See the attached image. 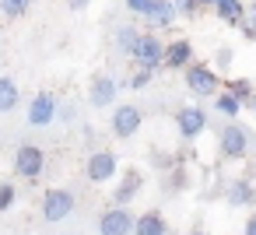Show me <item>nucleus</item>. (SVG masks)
<instances>
[{"label": "nucleus", "instance_id": "6ab92c4d", "mask_svg": "<svg viewBox=\"0 0 256 235\" xmlns=\"http://www.w3.org/2000/svg\"><path fill=\"white\" fill-rule=\"evenodd\" d=\"M176 14H179V8H176V0H154V11H151V22H154V25L168 28V25L176 22Z\"/></svg>", "mask_w": 256, "mask_h": 235}, {"label": "nucleus", "instance_id": "4be33fe9", "mask_svg": "<svg viewBox=\"0 0 256 235\" xmlns=\"http://www.w3.org/2000/svg\"><path fill=\"white\" fill-rule=\"evenodd\" d=\"M32 8V0H0V14L4 18H25Z\"/></svg>", "mask_w": 256, "mask_h": 235}, {"label": "nucleus", "instance_id": "b1692460", "mask_svg": "<svg viewBox=\"0 0 256 235\" xmlns=\"http://www.w3.org/2000/svg\"><path fill=\"white\" fill-rule=\"evenodd\" d=\"M14 200H18L14 182H0V214H4V210H11V207H14Z\"/></svg>", "mask_w": 256, "mask_h": 235}, {"label": "nucleus", "instance_id": "cd10ccee", "mask_svg": "<svg viewBox=\"0 0 256 235\" xmlns=\"http://www.w3.org/2000/svg\"><path fill=\"white\" fill-rule=\"evenodd\" d=\"M232 60H235V53H232L228 46H221V50H218V56H214V64H218L221 70H228V67H232Z\"/></svg>", "mask_w": 256, "mask_h": 235}, {"label": "nucleus", "instance_id": "c85d7f7f", "mask_svg": "<svg viewBox=\"0 0 256 235\" xmlns=\"http://www.w3.org/2000/svg\"><path fill=\"white\" fill-rule=\"evenodd\" d=\"M182 186H186V168H179V165H176V168H172V176H168V190H182Z\"/></svg>", "mask_w": 256, "mask_h": 235}, {"label": "nucleus", "instance_id": "7ed1b4c3", "mask_svg": "<svg viewBox=\"0 0 256 235\" xmlns=\"http://www.w3.org/2000/svg\"><path fill=\"white\" fill-rule=\"evenodd\" d=\"M130 56H134V64L144 67V70H158V67H165V46H162V39L151 36V32H144V36L137 39V46H134Z\"/></svg>", "mask_w": 256, "mask_h": 235}, {"label": "nucleus", "instance_id": "a878e982", "mask_svg": "<svg viewBox=\"0 0 256 235\" xmlns=\"http://www.w3.org/2000/svg\"><path fill=\"white\" fill-rule=\"evenodd\" d=\"M123 4L130 14H140V18H151V11H154V0H123Z\"/></svg>", "mask_w": 256, "mask_h": 235}, {"label": "nucleus", "instance_id": "412c9836", "mask_svg": "<svg viewBox=\"0 0 256 235\" xmlns=\"http://www.w3.org/2000/svg\"><path fill=\"white\" fill-rule=\"evenodd\" d=\"M224 92H232V95L242 98V102H252V95H256V88H252L249 78H232V81H224Z\"/></svg>", "mask_w": 256, "mask_h": 235}, {"label": "nucleus", "instance_id": "ddd939ff", "mask_svg": "<svg viewBox=\"0 0 256 235\" xmlns=\"http://www.w3.org/2000/svg\"><path fill=\"white\" fill-rule=\"evenodd\" d=\"M140 186H144V176H140L137 168H126V172H123V179H120V186L112 190V200H116L120 207H126V204L140 193Z\"/></svg>", "mask_w": 256, "mask_h": 235}, {"label": "nucleus", "instance_id": "393cba45", "mask_svg": "<svg viewBox=\"0 0 256 235\" xmlns=\"http://www.w3.org/2000/svg\"><path fill=\"white\" fill-rule=\"evenodd\" d=\"M238 32H242V39H246V42H256V8H249V14L242 18Z\"/></svg>", "mask_w": 256, "mask_h": 235}, {"label": "nucleus", "instance_id": "39448f33", "mask_svg": "<svg viewBox=\"0 0 256 235\" xmlns=\"http://www.w3.org/2000/svg\"><path fill=\"white\" fill-rule=\"evenodd\" d=\"M116 172H120V158L112 154V151H95V154H88V162H84V176H88V182H109V179H116Z\"/></svg>", "mask_w": 256, "mask_h": 235}, {"label": "nucleus", "instance_id": "f257e3e1", "mask_svg": "<svg viewBox=\"0 0 256 235\" xmlns=\"http://www.w3.org/2000/svg\"><path fill=\"white\" fill-rule=\"evenodd\" d=\"M249 148H252V130L242 126L238 120H228V123L218 130V154H221L224 162H238V158H246Z\"/></svg>", "mask_w": 256, "mask_h": 235}, {"label": "nucleus", "instance_id": "aec40b11", "mask_svg": "<svg viewBox=\"0 0 256 235\" xmlns=\"http://www.w3.org/2000/svg\"><path fill=\"white\" fill-rule=\"evenodd\" d=\"M137 39H140V32H137L134 25H120V28H116V50H120V53L130 56L134 46H137Z\"/></svg>", "mask_w": 256, "mask_h": 235}, {"label": "nucleus", "instance_id": "f03ea898", "mask_svg": "<svg viewBox=\"0 0 256 235\" xmlns=\"http://www.w3.org/2000/svg\"><path fill=\"white\" fill-rule=\"evenodd\" d=\"M186 88L196 95V98H214L218 92H221V81H218V74H214V67H207V64H190L186 70Z\"/></svg>", "mask_w": 256, "mask_h": 235}, {"label": "nucleus", "instance_id": "2eb2a0df", "mask_svg": "<svg viewBox=\"0 0 256 235\" xmlns=\"http://www.w3.org/2000/svg\"><path fill=\"white\" fill-rule=\"evenodd\" d=\"M134 235H168V224H165V214L162 210H144L137 218V228Z\"/></svg>", "mask_w": 256, "mask_h": 235}, {"label": "nucleus", "instance_id": "f704fd0d", "mask_svg": "<svg viewBox=\"0 0 256 235\" xmlns=\"http://www.w3.org/2000/svg\"><path fill=\"white\" fill-rule=\"evenodd\" d=\"M190 235H207V232H200V228H193V232H190Z\"/></svg>", "mask_w": 256, "mask_h": 235}, {"label": "nucleus", "instance_id": "7c9ffc66", "mask_svg": "<svg viewBox=\"0 0 256 235\" xmlns=\"http://www.w3.org/2000/svg\"><path fill=\"white\" fill-rule=\"evenodd\" d=\"M242 235H256V214L246 221V228H242Z\"/></svg>", "mask_w": 256, "mask_h": 235}, {"label": "nucleus", "instance_id": "9b49d317", "mask_svg": "<svg viewBox=\"0 0 256 235\" xmlns=\"http://www.w3.org/2000/svg\"><path fill=\"white\" fill-rule=\"evenodd\" d=\"M116 92H120V84H116L109 74H95L92 84H88V102H92L95 109H109V106L116 102Z\"/></svg>", "mask_w": 256, "mask_h": 235}, {"label": "nucleus", "instance_id": "9d476101", "mask_svg": "<svg viewBox=\"0 0 256 235\" xmlns=\"http://www.w3.org/2000/svg\"><path fill=\"white\" fill-rule=\"evenodd\" d=\"M74 210V193L70 190H46L42 196V218L46 221H64Z\"/></svg>", "mask_w": 256, "mask_h": 235}, {"label": "nucleus", "instance_id": "a211bd4d", "mask_svg": "<svg viewBox=\"0 0 256 235\" xmlns=\"http://www.w3.org/2000/svg\"><path fill=\"white\" fill-rule=\"evenodd\" d=\"M214 106H218V112H221V116L235 120V116L242 112V106H246V102H242V98H235L232 92H224V88H221V92L214 95Z\"/></svg>", "mask_w": 256, "mask_h": 235}, {"label": "nucleus", "instance_id": "72a5a7b5", "mask_svg": "<svg viewBox=\"0 0 256 235\" xmlns=\"http://www.w3.org/2000/svg\"><path fill=\"white\" fill-rule=\"evenodd\" d=\"M249 109H252V112H256V95H252V102H249Z\"/></svg>", "mask_w": 256, "mask_h": 235}, {"label": "nucleus", "instance_id": "dca6fc26", "mask_svg": "<svg viewBox=\"0 0 256 235\" xmlns=\"http://www.w3.org/2000/svg\"><path fill=\"white\" fill-rule=\"evenodd\" d=\"M214 14H218L224 25H242L246 8H242V0H218V4H214Z\"/></svg>", "mask_w": 256, "mask_h": 235}, {"label": "nucleus", "instance_id": "4468645a", "mask_svg": "<svg viewBox=\"0 0 256 235\" xmlns=\"http://www.w3.org/2000/svg\"><path fill=\"white\" fill-rule=\"evenodd\" d=\"M224 196H228V204H232V207H249V204H256V186H252V182L242 176V179L228 182Z\"/></svg>", "mask_w": 256, "mask_h": 235}, {"label": "nucleus", "instance_id": "bb28decb", "mask_svg": "<svg viewBox=\"0 0 256 235\" xmlns=\"http://www.w3.org/2000/svg\"><path fill=\"white\" fill-rule=\"evenodd\" d=\"M176 8H179V14H182V18H193V14H200V11H204L200 0H176Z\"/></svg>", "mask_w": 256, "mask_h": 235}, {"label": "nucleus", "instance_id": "1a4fd4ad", "mask_svg": "<svg viewBox=\"0 0 256 235\" xmlns=\"http://www.w3.org/2000/svg\"><path fill=\"white\" fill-rule=\"evenodd\" d=\"M176 130H179L182 140H196V137L207 130V112H204L200 106H182V109L176 112Z\"/></svg>", "mask_w": 256, "mask_h": 235}, {"label": "nucleus", "instance_id": "6e6552de", "mask_svg": "<svg viewBox=\"0 0 256 235\" xmlns=\"http://www.w3.org/2000/svg\"><path fill=\"white\" fill-rule=\"evenodd\" d=\"M42 168H46V154H42V148H36V144H22V148L14 151V172H18L22 179H39Z\"/></svg>", "mask_w": 256, "mask_h": 235}, {"label": "nucleus", "instance_id": "c756f323", "mask_svg": "<svg viewBox=\"0 0 256 235\" xmlns=\"http://www.w3.org/2000/svg\"><path fill=\"white\" fill-rule=\"evenodd\" d=\"M60 123H70L74 120V106H60V116H56Z\"/></svg>", "mask_w": 256, "mask_h": 235}, {"label": "nucleus", "instance_id": "c9c22d12", "mask_svg": "<svg viewBox=\"0 0 256 235\" xmlns=\"http://www.w3.org/2000/svg\"><path fill=\"white\" fill-rule=\"evenodd\" d=\"M252 8H256V4H252Z\"/></svg>", "mask_w": 256, "mask_h": 235}, {"label": "nucleus", "instance_id": "f8f14e48", "mask_svg": "<svg viewBox=\"0 0 256 235\" xmlns=\"http://www.w3.org/2000/svg\"><path fill=\"white\" fill-rule=\"evenodd\" d=\"M193 64V42L190 39H172L165 46V67L168 70H186Z\"/></svg>", "mask_w": 256, "mask_h": 235}, {"label": "nucleus", "instance_id": "473e14b6", "mask_svg": "<svg viewBox=\"0 0 256 235\" xmlns=\"http://www.w3.org/2000/svg\"><path fill=\"white\" fill-rule=\"evenodd\" d=\"M200 4H204V8H214V4H218V0H200Z\"/></svg>", "mask_w": 256, "mask_h": 235}, {"label": "nucleus", "instance_id": "423d86ee", "mask_svg": "<svg viewBox=\"0 0 256 235\" xmlns=\"http://www.w3.org/2000/svg\"><path fill=\"white\" fill-rule=\"evenodd\" d=\"M134 228H137V218L120 204L102 210V218H98V235H134Z\"/></svg>", "mask_w": 256, "mask_h": 235}, {"label": "nucleus", "instance_id": "2f4dec72", "mask_svg": "<svg viewBox=\"0 0 256 235\" xmlns=\"http://www.w3.org/2000/svg\"><path fill=\"white\" fill-rule=\"evenodd\" d=\"M67 8L70 11H81V8H88V0H67Z\"/></svg>", "mask_w": 256, "mask_h": 235}, {"label": "nucleus", "instance_id": "20e7f679", "mask_svg": "<svg viewBox=\"0 0 256 235\" xmlns=\"http://www.w3.org/2000/svg\"><path fill=\"white\" fill-rule=\"evenodd\" d=\"M140 123H144V112L137 106H116L112 120H109V130H112L116 140H130V137H137Z\"/></svg>", "mask_w": 256, "mask_h": 235}, {"label": "nucleus", "instance_id": "0eeeda50", "mask_svg": "<svg viewBox=\"0 0 256 235\" xmlns=\"http://www.w3.org/2000/svg\"><path fill=\"white\" fill-rule=\"evenodd\" d=\"M56 116H60L56 95H53V92H36L32 102H28V123H32V126H50Z\"/></svg>", "mask_w": 256, "mask_h": 235}, {"label": "nucleus", "instance_id": "f3484780", "mask_svg": "<svg viewBox=\"0 0 256 235\" xmlns=\"http://www.w3.org/2000/svg\"><path fill=\"white\" fill-rule=\"evenodd\" d=\"M18 102H22L18 84H14L11 78H0V112H11V109H18Z\"/></svg>", "mask_w": 256, "mask_h": 235}, {"label": "nucleus", "instance_id": "5701e85b", "mask_svg": "<svg viewBox=\"0 0 256 235\" xmlns=\"http://www.w3.org/2000/svg\"><path fill=\"white\" fill-rule=\"evenodd\" d=\"M151 78H154V70H144V67H137V70L130 74V81H126V88H134V92H144V88L151 84Z\"/></svg>", "mask_w": 256, "mask_h": 235}]
</instances>
